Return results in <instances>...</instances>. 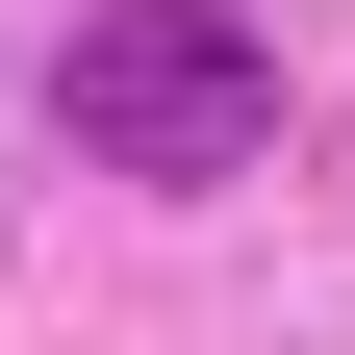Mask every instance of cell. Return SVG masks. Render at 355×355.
<instances>
[{
  "mask_svg": "<svg viewBox=\"0 0 355 355\" xmlns=\"http://www.w3.org/2000/svg\"><path fill=\"white\" fill-rule=\"evenodd\" d=\"M51 127L102 178H254V127H279V51H254L229 0H102L51 51Z\"/></svg>",
  "mask_w": 355,
  "mask_h": 355,
  "instance_id": "6da1fadb",
  "label": "cell"
}]
</instances>
